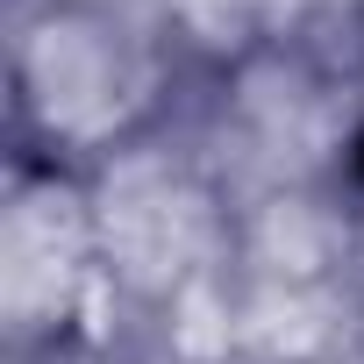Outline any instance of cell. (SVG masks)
I'll return each instance as SVG.
<instances>
[{
	"mask_svg": "<svg viewBox=\"0 0 364 364\" xmlns=\"http://www.w3.org/2000/svg\"><path fill=\"white\" fill-rule=\"evenodd\" d=\"M357 171H364V136H357Z\"/></svg>",
	"mask_w": 364,
	"mask_h": 364,
	"instance_id": "obj_1",
	"label": "cell"
}]
</instances>
